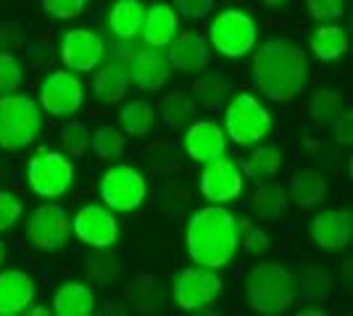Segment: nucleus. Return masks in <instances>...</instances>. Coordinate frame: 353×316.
<instances>
[{"instance_id":"11","label":"nucleus","mask_w":353,"mask_h":316,"mask_svg":"<svg viewBox=\"0 0 353 316\" xmlns=\"http://www.w3.org/2000/svg\"><path fill=\"white\" fill-rule=\"evenodd\" d=\"M85 103V85L72 72H50L40 82V108L50 116H74Z\"/></svg>"},{"instance_id":"5","label":"nucleus","mask_w":353,"mask_h":316,"mask_svg":"<svg viewBox=\"0 0 353 316\" xmlns=\"http://www.w3.org/2000/svg\"><path fill=\"white\" fill-rule=\"evenodd\" d=\"M274 119L253 92H237L224 108V135L235 145H256L272 135Z\"/></svg>"},{"instance_id":"35","label":"nucleus","mask_w":353,"mask_h":316,"mask_svg":"<svg viewBox=\"0 0 353 316\" xmlns=\"http://www.w3.org/2000/svg\"><path fill=\"white\" fill-rule=\"evenodd\" d=\"M90 127L82 119H72L61 127V143L66 145V151L72 153L74 158H82L90 148Z\"/></svg>"},{"instance_id":"22","label":"nucleus","mask_w":353,"mask_h":316,"mask_svg":"<svg viewBox=\"0 0 353 316\" xmlns=\"http://www.w3.org/2000/svg\"><path fill=\"white\" fill-rule=\"evenodd\" d=\"M130 90V69L121 63H108L103 69L95 72L92 79V92L95 98L105 105H117L124 101V95Z\"/></svg>"},{"instance_id":"8","label":"nucleus","mask_w":353,"mask_h":316,"mask_svg":"<svg viewBox=\"0 0 353 316\" xmlns=\"http://www.w3.org/2000/svg\"><path fill=\"white\" fill-rule=\"evenodd\" d=\"M101 200L111 211L119 213H132L137 211L148 198V180L145 174L132 164H117L111 166L101 177Z\"/></svg>"},{"instance_id":"44","label":"nucleus","mask_w":353,"mask_h":316,"mask_svg":"<svg viewBox=\"0 0 353 316\" xmlns=\"http://www.w3.org/2000/svg\"><path fill=\"white\" fill-rule=\"evenodd\" d=\"M264 8H282V6H288L290 0H259Z\"/></svg>"},{"instance_id":"2","label":"nucleus","mask_w":353,"mask_h":316,"mask_svg":"<svg viewBox=\"0 0 353 316\" xmlns=\"http://www.w3.org/2000/svg\"><path fill=\"white\" fill-rule=\"evenodd\" d=\"M185 245H188V256L198 266L208 269L230 266L240 248V224L235 213L219 203L192 211L185 227Z\"/></svg>"},{"instance_id":"37","label":"nucleus","mask_w":353,"mask_h":316,"mask_svg":"<svg viewBox=\"0 0 353 316\" xmlns=\"http://www.w3.org/2000/svg\"><path fill=\"white\" fill-rule=\"evenodd\" d=\"M24 82V69L16 53H0V95L3 92H16Z\"/></svg>"},{"instance_id":"45","label":"nucleus","mask_w":353,"mask_h":316,"mask_svg":"<svg viewBox=\"0 0 353 316\" xmlns=\"http://www.w3.org/2000/svg\"><path fill=\"white\" fill-rule=\"evenodd\" d=\"M30 314H32V316H45V314H48V308H43V306H34V308H32Z\"/></svg>"},{"instance_id":"40","label":"nucleus","mask_w":353,"mask_h":316,"mask_svg":"<svg viewBox=\"0 0 353 316\" xmlns=\"http://www.w3.org/2000/svg\"><path fill=\"white\" fill-rule=\"evenodd\" d=\"M306 8L314 19L319 21H330V19H338L345 11V0H306Z\"/></svg>"},{"instance_id":"13","label":"nucleus","mask_w":353,"mask_h":316,"mask_svg":"<svg viewBox=\"0 0 353 316\" xmlns=\"http://www.w3.org/2000/svg\"><path fill=\"white\" fill-rule=\"evenodd\" d=\"M72 232L88 248H111L119 240V222L108 206L85 203L74 213Z\"/></svg>"},{"instance_id":"43","label":"nucleus","mask_w":353,"mask_h":316,"mask_svg":"<svg viewBox=\"0 0 353 316\" xmlns=\"http://www.w3.org/2000/svg\"><path fill=\"white\" fill-rule=\"evenodd\" d=\"M332 124H335V137H338V143H351L353 140V114L348 111H343L340 116H335L332 119Z\"/></svg>"},{"instance_id":"42","label":"nucleus","mask_w":353,"mask_h":316,"mask_svg":"<svg viewBox=\"0 0 353 316\" xmlns=\"http://www.w3.org/2000/svg\"><path fill=\"white\" fill-rule=\"evenodd\" d=\"M266 248H269V235L259 227H248L245 229V238H243V251L248 256H264Z\"/></svg>"},{"instance_id":"29","label":"nucleus","mask_w":353,"mask_h":316,"mask_svg":"<svg viewBox=\"0 0 353 316\" xmlns=\"http://www.w3.org/2000/svg\"><path fill=\"white\" fill-rule=\"evenodd\" d=\"M127 303L137 314H153V311L161 308L163 295L156 285V280L150 274H143V277H137L127 285Z\"/></svg>"},{"instance_id":"17","label":"nucleus","mask_w":353,"mask_h":316,"mask_svg":"<svg viewBox=\"0 0 353 316\" xmlns=\"http://www.w3.org/2000/svg\"><path fill=\"white\" fill-rule=\"evenodd\" d=\"M185 153L195 164H206L221 153H227V135L216 121L201 119L192 121L185 132Z\"/></svg>"},{"instance_id":"21","label":"nucleus","mask_w":353,"mask_h":316,"mask_svg":"<svg viewBox=\"0 0 353 316\" xmlns=\"http://www.w3.org/2000/svg\"><path fill=\"white\" fill-rule=\"evenodd\" d=\"M53 311L59 316H88L95 311V290L88 282L66 280L53 293Z\"/></svg>"},{"instance_id":"31","label":"nucleus","mask_w":353,"mask_h":316,"mask_svg":"<svg viewBox=\"0 0 353 316\" xmlns=\"http://www.w3.org/2000/svg\"><path fill=\"white\" fill-rule=\"evenodd\" d=\"M95 253L85 256V274L95 285H108L119 274V258L108 253V248H92Z\"/></svg>"},{"instance_id":"15","label":"nucleus","mask_w":353,"mask_h":316,"mask_svg":"<svg viewBox=\"0 0 353 316\" xmlns=\"http://www.w3.org/2000/svg\"><path fill=\"white\" fill-rule=\"evenodd\" d=\"M311 240L322 251H343L353 240V213L348 209L319 211L309 224Z\"/></svg>"},{"instance_id":"10","label":"nucleus","mask_w":353,"mask_h":316,"mask_svg":"<svg viewBox=\"0 0 353 316\" xmlns=\"http://www.w3.org/2000/svg\"><path fill=\"white\" fill-rule=\"evenodd\" d=\"M174 301L182 311H201L216 301L224 290L221 277L208 266H188L172 282Z\"/></svg>"},{"instance_id":"41","label":"nucleus","mask_w":353,"mask_h":316,"mask_svg":"<svg viewBox=\"0 0 353 316\" xmlns=\"http://www.w3.org/2000/svg\"><path fill=\"white\" fill-rule=\"evenodd\" d=\"M176 8L188 21H203L214 8V0H176Z\"/></svg>"},{"instance_id":"38","label":"nucleus","mask_w":353,"mask_h":316,"mask_svg":"<svg viewBox=\"0 0 353 316\" xmlns=\"http://www.w3.org/2000/svg\"><path fill=\"white\" fill-rule=\"evenodd\" d=\"M21 216H24V203L14 193L0 190V232H6L16 222H21Z\"/></svg>"},{"instance_id":"14","label":"nucleus","mask_w":353,"mask_h":316,"mask_svg":"<svg viewBox=\"0 0 353 316\" xmlns=\"http://www.w3.org/2000/svg\"><path fill=\"white\" fill-rule=\"evenodd\" d=\"M105 56V43L98 32L92 30H69L61 37V61L66 63L69 72L88 74L101 66Z\"/></svg>"},{"instance_id":"12","label":"nucleus","mask_w":353,"mask_h":316,"mask_svg":"<svg viewBox=\"0 0 353 316\" xmlns=\"http://www.w3.org/2000/svg\"><path fill=\"white\" fill-rule=\"evenodd\" d=\"M243 187H245V174L243 169L227 158L224 153L211 158L203 164V171H201V196L211 200V203H232L243 196Z\"/></svg>"},{"instance_id":"19","label":"nucleus","mask_w":353,"mask_h":316,"mask_svg":"<svg viewBox=\"0 0 353 316\" xmlns=\"http://www.w3.org/2000/svg\"><path fill=\"white\" fill-rule=\"evenodd\" d=\"M169 74H172V66L166 56L159 53V48L134 53L130 63V85H134L137 90H161L169 82Z\"/></svg>"},{"instance_id":"1","label":"nucleus","mask_w":353,"mask_h":316,"mask_svg":"<svg viewBox=\"0 0 353 316\" xmlns=\"http://www.w3.org/2000/svg\"><path fill=\"white\" fill-rule=\"evenodd\" d=\"M250 74L259 92H264L272 103H290L306 90L311 66L301 45H295L293 40L272 37L256 50Z\"/></svg>"},{"instance_id":"30","label":"nucleus","mask_w":353,"mask_h":316,"mask_svg":"<svg viewBox=\"0 0 353 316\" xmlns=\"http://www.w3.org/2000/svg\"><path fill=\"white\" fill-rule=\"evenodd\" d=\"M159 114L161 121L166 124V129H179V127H188L195 116V103L185 92H169L159 101Z\"/></svg>"},{"instance_id":"46","label":"nucleus","mask_w":353,"mask_h":316,"mask_svg":"<svg viewBox=\"0 0 353 316\" xmlns=\"http://www.w3.org/2000/svg\"><path fill=\"white\" fill-rule=\"evenodd\" d=\"M6 256H8V251H6V242L0 240V264L6 261Z\"/></svg>"},{"instance_id":"24","label":"nucleus","mask_w":353,"mask_h":316,"mask_svg":"<svg viewBox=\"0 0 353 316\" xmlns=\"http://www.w3.org/2000/svg\"><path fill=\"white\" fill-rule=\"evenodd\" d=\"M348 32L338 24H322L311 32L309 50L319 61H338L348 53Z\"/></svg>"},{"instance_id":"28","label":"nucleus","mask_w":353,"mask_h":316,"mask_svg":"<svg viewBox=\"0 0 353 316\" xmlns=\"http://www.w3.org/2000/svg\"><path fill=\"white\" fill-rule=\"evenodd\" d=\"M250 206H253V211H256L261 219L277 222L282 213H285V209H288V196H285V190H282L280 185L264 182V185H259V187L253 190Z\"/></svg>"},{"instance_id":"27","label":"nucleus","mask_w":353,"mask_h":316,"mask_svg":"<svg viewBox=\"0 0 353 316\" xmlns=\"http://www.w3.org/2000/svg\"><path fill=\"white\" fill-rule=\"evenodd\" d=\"M282 169V153L277 145H264V143H256L253 151L248 153L245 164H243V174L253 177V180H266V177H274Z\"/></svg>"},{"instance_id":"39","label":"nucleus","mask_w":353,"mask_h":316,"mask_svg":"<svg viewBox=\"0 0 353 316\" xmlns=\"http://www.w3.org/2000/svg\"><path fill=\"white\" fill-rule=\"evenodd\" d=\"M85 6H88V0H43L45 14L53 16V19H61V21L79 16L85 11Z\"/></svg>"},{"instance_id":"18","label":"nucleus","mask_w":353,"mask_h":316,"mask_svg":"<svg viewBox=\"0 0 353 316\" xmlns=\"http://www.w3.org/2000/svg\"><path fill=\"white\" fill-rule=\"evenodd\" d=\"M34 295H37V287L27 271H0V316H16L30 311Z\"/></svg>"},{"instance_id":"34","label":"nucleus","mask_w":353,"mask_h":316,"mask_svg":"<svg viewBox=\"0 0 353 316\" xmlns=\"http://www.w3.org/2000/svg\"><path fill=\"white\" fill-rule=\"evenodd\" d=\"M332 290V277L322 266H309L301 274V295L306 301H327Z\"/></svg>"},{"instance_id":"16","label":"nucleus","mask_w":353,"mask_h":316,"mask_svg":"<svg viewBox=\"0 0 353 316\" xmlns=\"http://www.w3.org/2000/svg\"><path fill=\"white\" fill-rule=\"evenodd\" d=\"M169 66L182 72V74H198L208 69L211 63V50H208V40L195 30L188 32H176L174 40L169 43Z\"/></svg>"},{"instance_id":"33","label":"nucleus","mask_w":353,"mask_h":316,"mask_svg":"<svg viewBox=\"0 0 353 316\" xmlns=\"http://www.w3.org/2000/svg\"><path fill=\"white\" fill-rule=\"evenodd\" d=\"M343 108H345V101L335 90H319L309 101V114L316 124H332V119L343 114Z\"/></svg>"},{"instance_id":"7","label":"nucleus","mask_w":353,"mask_h":316,"mask_svg":"<svg viewBox=\"0 0 353 316\" xmlns=\"http://www.w3.org/2000/svg\"><path fill=\"white\" fill-rule=\"evenodd\" d=\"M27 185L37 198L56 200L74 185V164L59 151H40L27 161Z\"/></svg>"},{"instance_id":"25","label":"nucleus","mask_w":353,"mask_h":316,"mask_svg":"<svg viewBox=\"0 0 353 316\" xmlns=\"http://www.w3.org/2000/svg\"><path fill=\"white\" fill-rule=\"evenodd\" d=\"M327 196V182H324L322 174L316 171H298L293 180H290V193L288 198L293 200L298 209H314L319 206Z\"/></svg>"},{"instance_id":"32","label":"nucleus","mask_w":353,"mask_h":316,"mask_svg":"<svg viewBox=\"0 0 353 316\" xmlns=\"http://www.w3.org/2000/svg\"><path fill=\"white\" fill-rule=\"evenodd\" d=\"M90 145L98 158H117L127 151V137L114 124H103L95 129V135H90Z\"/></svg>"},{"instance_id":"20","label":"nucleus","mask_w":353,"mask_h":316,"mask_svg":"<svg viewBox=\"0 0 353 316\" xmlns=\"http://www.w3.org/2000/svg\"><path fill=\"white\" fill-rule=\"evenodd\" d=\"M176 30H179V16L172 6L166 3H156L145 8V19H143V40L150 48H166L174 40Z\"/></svg>"},{"instance_id":"23","label":"nucleus","mask_w":353,"mask_h":316,"mask_svg":"<svg viewBox=\"0 0 353 316\" xmlns=\"http://www.w3.org/2000/svg\"><path fill=\"white\" fill-rule=\"evenodd\" d=\"M145 3L143 0H117L108 11V30L117 40H132L143 27Z\"/></svg>"},{"instance_id":"36","label":"nucleus","mask_w":353,"mask_h":316,"mask_svg":"<svg viewBox=\"0 0 353 316\" xmlns=\"http://www.w3.org/2000/svg\"><path fill=\"white\" fill-rule=\"evenodd\" d=\"M195 92H198V101L206 111H214L219 108L221 101H224V82L216 72H208L203 74L198 82H195Z\"/></svg>"},{"instance_id":"26","label":"nucleus","mask_w":353,"mask_h":316,"mask_svg":"<svg viewBox=\"0 0 353 316\" xmlns=\"http://www.w3.org/2000/svg\"><path fill=\"white\" fill-rule=\"evenodd\" d=\"M119 124L127 135L143 137L153 129L156 124V105L150 101H130V103L121 105L119 111Z\"/></svg>"},{"instance_id":"4","label":"nucleus","mask_w":353,"mask_h":316,"mask_svg":"<svg viewBox=\"0 0 353 316\" xmlns=\"http://www.w3.org/2000/svg\"><path fill=\"white\" fill-rule=\"evenodd\" d=\"M43 132V111L37 101L21 92L0 95V148L19 153L30 148Z\"/></svg>"},{"instance_id":"3","label":"nucleus","mask_w":353,"mask_h":316,"mask_svg":"<svg viewBox=\"0 0 353 316\" xmlns=\"http://www.w3.org/2000/svg\"><path fill=\"white\" fill-rule=\"evenodd\" d=\"M298 295V282L293 271L277 261L256 264L245 277V298L259 314H282L293 306Z\"/></svg>"},{"instance_id":"6","label":"nucleus","mask_w":353,"mask_h":316,"mask_svg":"<svg viewBox=\"0 0 353 316\" xmlns=\"http://www.w3.org/2000/svg\"><path fill=\"white\" fill-rule=\"evenodd\" d=\"M256 40H259V27L253 16L243 8H224L211 19L208 43L224 59H243L253 53Z\"/></svg>"},{"instance_id":"9","label":"nucleus","mask_w":353,"mask_h":316,"mask_svg":"<svg viewBox=\"0 0 353 316\" xmlns=\"http://www.w3.org/2000/svg\"><path fill=\"white\" fill-rule=\"evenodd\" d=\"M27 240L45 253L63 251L72 240V219H69L66 209L59 203L37 206L27 222Z\"/></svg>"}]
</instances>
